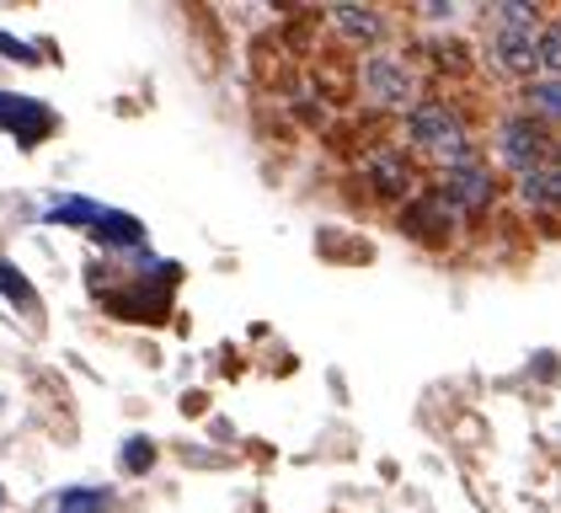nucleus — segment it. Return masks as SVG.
Returning <instances> with one entry per match:
<instances>
[{"mask_svg":"<svg viewBox=\"0 0 561 513\" xmlns=\"http://www.w3.org/2000/svg\"><path fill=\"white\" fill-rule=\"evenodd\" d=\"M0 295L11 299V305H22V310H33V305H38L33 284H27V278H22V273H16V267L5 262V256H0Z\"/></svg>","mask_w":561,"mask_h":513,"instance_id":"nucleus-13","label":"nucleus"},{"mask_svg":"<svg viewBox=\"0 0 561 513\" xmlns=\"http://www.w3.org/2000/svg\"><path fill=\"white\" fill-rule=\"evenodd\" d=\"M497 16H503L497 27H524V33H535V5H524V0H508Z\"/></svg>","mask_w":561,"mask_h":513,"instance_id":"nucleus-16","label":"nucleus"},{"mask_svg":"<svg viewBox=\"0 0 561 513\" xmlns=\"http://www.w3.org/2000/svg\"><path fill=\"white\" fill-rule=\"evenodd\" d=\"M438 187L455 198V209L466 214V219H471V214H486L492 204H497V176H492L486 167H476V161L471 167L444 171V182H438Z\"/></svg>","mask_w":561,"mask_h":513,"instance_id":"nucleus-7","label":"nucleus"},{"mask_svg":"<svg viewBox=\"0 0 561 513\" xmlns=\"http://www.w3.org/2000/svg\"><path fill=\"white\" fill-rule=\"evenodd\" d=\"M486 54H492V65H497L503 76L524 81V76L540 70V33H524V27H492Z\"/></svg>","mask_w":561,"mask_h":513,"instance_id":"nucleus-6","label":"nucleus"},{"mask_svg":"<svg viewBox=\"0 0 561 513\" xmlns=\"http://www.w3.org/2000/svg\"><path fill=\"white\" fill-rule=\"evenodd\" d=\"M0 54H5V59H22V65H33V59H38V54H33L27 43L11 38V33H0Z\"/></svg>","mask_w":561,"mask_h":513,"instance_id":"nucleus-17","label":"nucleus"},{"mask_svg":"<svg viewBox=\"0 0 561 513\" xmlns=\"http://www.w3.org/2000/svg\"><path fill=\"white\" fill-rule=\"evenodd\" d=\"M332 22H337L353 43H375L386 33V27H380V11H369V5H364V11H358V5H332Z\"/></svg>","mask_w":561,"mask_h":513,"instance_id":"nucleus-10","label":"nucleus"},{"mask_svg":"<svg viewBox=\"0 0 561 513\" xmlns=\"http://www.w3.org/2000/svg\"><path fill=\"white\" fill-rule=\"evenodd\" d=\"M150 466H156V444L134 433L129 444H124V470H150Z\"/></svg>","mask_w":561,"mask_h":513,"instance_id":"nucleus-15","label":"nucleus"},{"mask_svg":"<svg viewBox=\"0 0 561 513\" xmlns=\"http://www.w3.org/2000/svg\"><path fill=\"white\" fill-rule=\"evenodd\" d=\"M518 198L540 214H561V167H540L518 176Z\"/></svg>","mask_w":561,"mask_h":513,"instance_id":"nucleus-9","label":"nucleus"},{"mask_svg":"<svg viewBox=\"0 0 561 513\" xmlns=\"http://www.w3.org/2000/svg\"><path fill=\"white\" fill-rule=\"evenodd\" d=\"M455 219H460L455 198H449L444 187H428V193H417V198L401 209V230L438 247V241H449V236H455Z\"/></svg>","mask_w":561,"mask_h":513,"instance_id":"nucleus-3","label":"nucleus"},{"mask_svg":"<svg viewBox=\"0 0 561 513\" xmlns=\"http://www.w3.org/2000/svg\"><path fill=\"white\" fill-rule=\"evenodd\" d=\"M497 156H503V167H514L518 176H529V171L551 167V134L540 128V118H529V113L503 118V124H497Z\"/></svg>","mask_w":561,"mask_h":513,"instance_id":"nucleus-2","label":"nucleus"},{"mask_svg":"<svg viewBox=\"0 0 561 513\" xmlns=\"http://www.w3.org/2000/svg\"><path fill=\"white\" fill-rule=\"evenodd\" d=\"M407 139L423 156H433L438 167H471V134H466V118L449 102H417L407 113Z\"/></svg>","mask_w":561,"mask_h":513,"instance_id":"nucleus-1","label":"nucleus"},{"mask_svg":"<svg viewBox=\"0 0 561 513\" xmlns=\"http://www.w3.org/2000/svg\"><path fill=\"white\" fill-rule=\"evenodd\" d=\"M107 503H113L107 487H65L54 513H107Z\"/></svg>","mask_w":561,"mask_h":513,"instance_id":"nucleus-11","label":"nucleus"},{"mask_svg":"<svg viewBox=\"0 0 561 513\" xmlns=\"http://www.w3.org/2000/svg\"><path fill=\"white\" fill-rule=\"evenodd\" d=\"M364 91H369V102H375V107H407V102L417 96V81H412L407 59L375 54V59L364 65Z\"/></svg>","mask_w":561,"mask_h":513,"instance_id":"nucleus-4","label":"nucleus"},{"mask_svg":"<svg viewBox=\"0 0 561 513\" xmlns=\"http://www.w3.org/2000/svg\"><path fill=\"white\" fill-rule=\"evenodd\" d=\"M524 102H529V118H551V124H561V81L557 76L535 81L524 91Z\"/></svg>","mask_w":561,"mask_h":513,"instance_id":"nucleus-12","label":"nucleus"},{"mask_svg":"<svg viewBox=\"0 0 561 513\" xmlns=\"http://www.w3.org/2000/svg\"><path fill=\"white\" fill-rule=\"evenodd\" d=\"M364 176H369V187L380 193V198H407L412 193V182H417V167H412V156L407 150H396V145H375L369 156H364Z\"/></svg>","mask_w":561,"mask_h":513,"instance_id":"nucleus-5","label":"nucleus"},{"mask_svg":"<svg viewBox=\"0 0 561 513\" xmlns=\"http://www.w3.org/2000/svg\"><path fill=\"white\" fill-rule=\"evenodd\" d=\"M540 70L561 81V27H540Z\"/></svg>","mask_w":561,"mask_h":513,"instance_id":"nucleus-14","label":"nucleus"},{"mask_svg":"<svg viewBox=\"0 0 561 513\" xmlns=\"http://www.w3.org/2000/svg\"><path fill=\"white\" fill-rule=\"evenodd\" d=\"M0 128L16 134L22 145H38L44 134H54V113H48L44 102L22 96V91H0Z\"/></svg>","mask_w":561,"mask_h":513,"instance_id":"nucleus-8","label":"nucleus"}]
</instances>
